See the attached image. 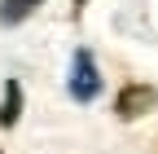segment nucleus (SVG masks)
Segmentation results:
<instances>
[{"label":"nucleus","mask_w":158,"mask_h":154,"mask_svg":"<svg viewBox=\"0 0 158 154\" xmlns=\"http://www.w3.org/2000/svg\"><path fill=\"white\" fill-rule=\"evenodd\" d=\"M44 5V0H0V27H18Z\"/></svg>","instance_id":"4"},{"label":"nucleus","mask_w":158,"mask_h":154,"mask_svg":"<svg viewBox=\"0 0 158 154\" xmlns=\"http://www.w3.org/2000/svg\"><path fill=\"white\" fill-rule=\"evenodd\" d=\"M154 106H158V92L149 84H127V88H118V97H114V114L118 119H141Z\"/></svg>","instance_id":"2"},{"label":"nucleus","mask_w":158,"mask_h":154,"mask_svg":"<svg viewBox=\"0 0 158 154\" xmlns=\"http://www.w3.org/2000/svg\"><path fill=\"white\" fill-rule=\"evenodd\" d=\"M84 5H88V0H75V13H79V9H84Z\"/></svg>","instance_id":"5"},{"label":"nucleus","mask_w":158,"mask_h":154,"mask_svg":"<svg viewBox=\"0 0 158 154\" xmlns=\"http://www.w3.org/2000/svg\"><path fill=\"white\" fill-rule=\"evenodd\" d=\"M66 88H70V97H75V101H97V97H101V71H97L92 49H75Z\"/></svg>","instance_id":"1"},{"label":"nucleus","mask_w":158,"mask_h":154,"mask_svg":"<svg viewBox=\"0 0 158 154\" xmlns=\"http://www.w3.org/2000/svg\"><path fill=\"white\" fill-rule=\"evenodd\" d=\"M22 119V84L5 79V101H0V128H13Z\"/></svg>","instance_id":"3"}]
</instances>
